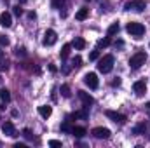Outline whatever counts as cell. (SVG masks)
Instances as JSON below:
<instances>
[{
  "mask_svg": "<svg viewBox=\"0 0 150 148\" xmlns=\"http://www.w3.org/2000/svg\"><path fill=\"white\" fill-rule=\"evenodd\" d=\"M113 68V56L112 54H107V56H103L100 61H98V70L101 72V73H110Z\"/></svg>",
  "mask_w": 150,
  "mask_h": 148,
  "instance_id": "obj_1",
  "label": "cell"
},
{
  "mask_svg": "<svg viewBox=\"0 0 150 148\" xmlns=\"http://www.w3.org/2000/svg\"><path fill=\"white\" fill-rule=\"evenodd\" d=\"M145 61H147V54H145L143 51H140V52H136V54L131 56V59H129V66H131L133 70H138V68H142V66L145 65Z\"/></svg>",
  "mask_w": 150,
  "mask_h": 148,
  "instance_id": "obj_2",
  "label": "cell"
},
{
  "mask_svg": "<svg viewBox=\"0 0 150 148\" xmlns=\"http://www.w3.org/2000/svg\"><path fill=\"white\" fill-rule=\"evenodd\" d=\"M126 30H127V33L131 35V37H142L143 33H145V26L142 25V23H138V21H131V23H127V26H126Z\"/></svg>",
  "mask_w": 150,
  "mask_h": 148,
  "instance_id": "obj_3",
  "label": "cell"
},
{
  "mask_svg": "<svg viewBox=\"0 0 150 148\" xmlns=\"http://www.w3.org/2000/svg\"><path fill=\"white\" fill-rule=\"evenodd\" d=\"M91 134H93L96 140H108L112 132H110L107 127H94V129L91 131Z\"/></svg>",
  "mask_w": 150,
  "mask_h": 148,
  "instance_id": "obj_4",
  "label": "cell"
},
{
  "mask_svg": "<svg viewBox=\"0 0 150 148\" xmlns=\"http://www.w3.org/2000/svg\"><path fill=\"white\" fill-rule=\"evenodd\" d=\"M145 7H147V2L145 0H133V2H129V4H126V9L127 11H136V12H142V11H145Z\"/></svg>",
  "mask_w": 150,
  "mask_h": 148,
  "instance_id": "obj_5",
  "label": "cell"
},
{
  "mask_svg": "<svg viewBox=\"0 0 150 148\" xmlns=\"http://www.w3.org/2000/svg\"><path fill=\"white\" fill-rule=\"evenodd\" d=\"M133 91H134L136 96H143V94L147 92V82H145V80H136V82L133 84Z\"/></svg>",
  "mask_w": 150,
  "mask_h": 148,
  "instance_id": "obj_6",
  "label": "cell"
},
{
  "mask_svg": "<svg viewBox=\"0 0 150 148\" xmlns=\"http://www.w3.org/2000/svg\"><path fill=\"white\" fill-rule=\"evenodd\" d=\"M84 82H86V85L87 87H91V89H96L98 87V75L96 73H86V77H84Z\"/></svg>",
  "mask_w": 150,
  "mask_h": 148,
  "instance_id": "obj_7",
  "label": "cell"
},
{
  "mask_svg": "<svg viewBox=\"0 0 150 148\" xmlns=\"http://www.w3.org/2000/svg\"><path fill=\"white\" fill-rule=\"evenodd\" d=\"M56 40H58V35H56L54 30H47L44 33V45H54Z\"/></svg>",
  "mask_w": 150,
  "mask_h": 148,
  "instance_id": "obj_8",
  "label": "cell"
},
{
  "mask_svg": "<svg viewBox=\"0 0 150 148\" xmlns=\"http://www.w3.org/2000/svg\"><path fill=\"white\" fill-rule=\"evenodd\" d=\"M105 115L108 117V118H112L113 122H117V124H124L127 118H126V115H122V113H117V111H112V110H107L105 111Z\"/></svg>",
  "mask_w": 150,
  "mask_h": 148,
  "instance_id": "obj_9",
  "label": "cell"
},
{
  "mask_svg": "<svg viewBox=\"0 0 150 148\" xmlns=\"http://www.w3.org/2000/svg\"><path fill=\"white\" fill-rule=\"evenodd\" d=\"M2 132H4L5 136H9V138L18 136V134H16V127H14L12 122H5V124H2Z\"/></svg>",
  "mask_w": 150,
  "mask_h": 148,
  "instance_id": "obj_10",
  "label": "cell"
},
{
  "mask_svg": "<svg viewBox=\"0 0 150 148\" xmlns=\"http://www.w3.org/2000/svg\"><path fill=\"white\" fill-rule=\"evenodd\" d=\"M0 25H2L4 28H9V26L12 25V18H11L9 12H2V14H0Z\"/></svg>",
  "mask_w": 150,
  "mask_h": 148,
  "instance_id": "obj_11",
  "label": "cell"
},
{
  "mask_svg": "<svg viewBox=\"0 0 150 148\" xmlns=\"http://www.w3.org/2000/svg\"><path fill=\"white\" fill-rule=\"evenodd\" d=\"M79 98H80V101H82V105H84V106H89V105H93V103H94V99H93L87 92H84V91H79Z\"/></svg>",
  "mask_w": 150,
  "mask_h": 148,
  "instance_id": "obj_12",
  "label": "cell"
},
{
  "mask_svg": "<svg viewBox=\"0 0 150 148\" xmlns=\"http://www.w3.org/2000/svg\"><path fill=\"white\" fill-rule=\"evenodd\" d=\"M86 127H82V125H74V129H72V134H74L75 138H82V136H86Z\"/></svg>",
  "mask_w": 150,
  "mask_h": 148,
  "instance_id": "obj_13",
  "label": "cell"
},
{
  "mask_svg": "<svg viewBox=\"0 0 150 148\" xmlns=\"http://www.w3.org/2000/svg\"><path fill=\"white\" fill-rule=\"evenodd\" d=\"M38 113H40L44 118H47V117H51L52 108H51V106H47V105H42V106H38Z\"/></svg>",
  "mask_w": 150,
  "mask_h": 148,
  "instance_id": "obj_14",
  "label": "cell"
},
{
  "mask_svg": "<svg viewBox=\"0 0 150 148\" xmlns=\"http://www.w3.org/2000/svg\"><path fill=\"white\" fill-rule=\"evenodd\" d=\"M87 16H89V9H86V7H84V9H79L77 14H75V18H77L79 21H84Z\"/></svg>",
  "mask_w": 150,
  "mask_h": 148,
  "instance_id": "obj_15",
  "label": "cell"
},
{
  "mask_svg": "<svg viewBox=\"0 0 150 148\" xmlns=\"http://www.w3.org/2000/svg\"><path fill=\"white\" fill-rule=\"evenodd\" d=\"M70 49H72V44H65V45L61 47V52H59L61 59H67V58H68V54H70Z\"/></svg>",
  "mask_w": 150,
  "mask_h": 148,
  "instance_id": "obj_16",
  "label": "cell"
},
{
  "mask_svg": "<svg viewBox=\"0 0 150 148\" xmlns=\"http://www.w3.org/2000/svg\"><path fill=\"white\" fill-rule=\"evenodd\" d=\"M72 45H74L75 49H79V51H82V49L86 47V40H84V38H80V37H77V38L74 40V42H72Z\"/></svg>",
  "mask_w": 150,
  "mask_h": 148,
  "instance_id": "obj_17",
  "label": "cell"
},
{
  "mask_svg": "<svg viewBox=\"0 0 150 148\" xmlns=\"http://www.w3.org/2000/svg\"><path fill=\"white\" fill-rule=\"evenodd\" d=\"M59 91H61V96H63V98H70V96H72V92H70V85H68V84H63Z\"/></svg>",
  "mask_w": 150,
  "mask_h": 148,
  "instance_id": "obj_18",
  "label": "cell"
},
{
  "mask_svg": "<svg viewBox=\"0 0 150 148\" xmlns=\"http://www.w3.org/2000/svg\"><path fill=\"white\" fill-rule=\"evenodd\" d=\"M0 98H2L4 103H9V101H11V92H9L7 89H2V91H0Z\"/></svg>",
  "mask_w": 150,
  "mask_h": 148,
  "instance_id": "obj_19",
  "label": "cell"
},
{
  "mask_svg": "<svg viewBox=\"0 0 150 148\" xmlns=\"http://www.w3.org/2000/svg\"><path fill=\"white\" fill-rule=\"evenodd\" d=\"M119 28H120V26H119V23H113V25H110V26H108V32H107V33H108V37L115 35V33L119 32Z\"/></svg>",
  "mask_w": 150,
  "mask_h": 148,
  "instance_id": "obj_20",
  "label": "cell"
},
{
  "mask_svg": "<svg viewBox=\"0 0 150 148\" xmlns=\"http://www.w3.org/2000/svg\"><path fill=\"white\" fill-rule=\"evenodd\" d=\"M51 4H52L54 9H63L65 4H67V0H51Z\"/></svg>",
  "mask_w": 150,
  "mask_h": 148,
  "instance_id": "obj_21",
  "label": "cell"
},
{
  "mask_svg": "<svg viewBox=\"0 0 150 148\" xmlns=\"http://www.w3.org/2000/svg\"><path fill=\"white\" fill-rule=\"evenodd\" d=\"M59 129H61V131H63V132H68V134H72V129H74V127H72V125H70V122H63V124H61V127H59Z\"/></svg>",
  "mask_w": 150,
  "mask_h": 148,
  "instance_id": "obj_22",
  "label": "cell"
},
{
  "mask_svg": "<svg viewBox=\"0 0 150 148\" xmlns=\"http://www.w3.org/2000/svg\"><path fill=\"white\" fill-rule=\"evenodd\" d=\"M110 45V37H105L101 40H98V47H108Z\"/></svg>",
  "mask_w": 150,
  "mask_h": 148,
  "instance_id": "obj_23",
  "label": "cell"
},
{
  "mask_svg": "<svg viewBox=\"0 0 150 148\" xmlns=\"http://www.w3.org/2000/svg\"><path fill=\"white\" fill-rule=\"evenodd\" d=\"M72 66H75V68L82 66V58H80V56H75L74 59H72Z\"/></svg>",
  "mask_w": 150,
  "mask_h": 148,
  "instance_id": "obj_24",
  "label": "cell"
},
{
  "mask_svg": "<svg viewBox=\"0 0 150 148\" xmlns=\"http://www.w3.org/2000/svg\"><path fill=\"white\" fill-rule=\"evenodd\" d=\"M98 58H100V51H93V52L89 54V59H91V61H96Z\"/></svg>",
  "mask_w": 150,
  "mask_h": 148,
  "instance_id": "obj_25",
  "label": "cell"
},
{
  "mask_svg": "<svg viewBox=\"0 0 150 148\" xmlns=\"http://www.w3.org/2000/svg\"><path fill=\"white\" fill-rule=\"evenodd\" d=\"M49 147L59 148V147H61V141H58V140H51V141H49Z\"/></svg>",
  "mask_w": 150,
  "mask_h": 148,
  "instance_id": "obj_26",
  "label": "cell"
},
{
  "mask_svg": "<svg viewBox=\"0 0 150 148\" xmlns=\"http://www.w3.org/2000/svg\"><path fill=\"white\" fill-rule=\"evenodd\" d=\"M23 136H25L26 140H32V138H33V134H32L30 129H23Z\"/></svg>",
  "mask_w": 150,
  "mask_h": 148,
  "instance_id": "obj_27",
  "label": "cell"
},
{
  "mask_svg": "<svg viewBox=\"0 0 150 148\" xmlns=\"http://www.w3.org/2000/svg\"><path fill=\"white\" fill-rule=\"evenodd\" d=\"M0 45H5V47L9 45V38L5 37V35H2V37H0Z\"/></svg>",
  "mask_w": 150,
  "mask_h": 148,
  "instance_id": "obj_28",
  "label": "cell"
},
{
  "mask_svg": "<svg viewBox=\"0 0 150 148\" xmlns=\"http://www.w3.org/2000/svg\"><path fill=\"white\" fill-rule=\"evenodd\" d=\"M12 9H14V14H16V16H21V14H23V9H21L19 5H16V7H12Z\"/></svg>",
  "mask_w": 150,
  "mask_h": 148,
  "instance_id": "obj_29",
  "label": "cell"
},
{
  "mask_svg": "<svg viewBox=\"0 0 150 148\" xmlns=\"http://www.w3.org/2000/svg\"><path fill=\"white\" fill-rule=\"evenodd\" d=\"M7 66H9L7 61H5V63H0V70H7Z\"/></svg>",
  "mask_w": 150,
  "mask_h": 148,
  "instance_id": "obj_30",
  "label": "cell"
},
{
  "mask_svg": "<svg viewBox=\"0 0 150 148\" xmlns=\"http://www.w3.org/2000/svg\"><path fill=\"white\" fill-rule=\"evenodd\" d=\"M112 85H120V78H115L112 82Z\"/></svg>",
  "mask_w": 150,
  "mask_h": 148,
  "instance_id": "obj_31",
  "label": "cell"
},
{
  "mask_svg": "<svg viewBox=\"0 0 150 148\" xmlns=\"http://www.w3.org/2000/svg\"><path fill=\"white\" fill-rule=\"evenodd\" d=\"M49 70H51V72H52V73H54V72H56V70H58V68H56V66H54V65H49Z\"/></svg>",
  "mask_w": 150,
  "mask_h": 148,
  "instance_id": "obj_32",
  "label": "cell"
},
{
  "mask_svg": "<svg viewBox=\"0 0 150 148\" xmlns=\"http://www.w3.org/2000/svg\"><path fill=\"white\" fill-rule=\"evenodd\" d=\"M14 147H16V148H25V145H23V143H16Z\"/></svg>",
  "mask_w": 150,
  "mask_h": 148,
  "instance_id": "obj_33",
  "label": "cell"
},
{
  "mask_svg": "<svg viewBox=\"0 0 150 148\" xmlns=\"http://www.w3.org/2000/svg\"><path fill=\"white\" fill-rule=\"evenodd\" d=\"M145 108H147V111H149V115H150V103H147V105H145Z\"/></svg>",
  "mask_w": 150,
  "mask_h": 148,
  "instance_id": "obj_34",
  "label": "cell"
},
{
  "mask_svg": "<svg viewBox=\"0 0 150 148\" xmlns=\"http://www.w3.org/2000/svg\"><path fill=\"white\" fill-rule=\"evenodd\" d=\"M0 58H2V51H0Z\"/></svg>",
  "mask_w": 150,
  "mask_h": 148,
  "instance_id": "obj_35",
  "label": "cell"
},
{
  "mask_svg": "<svg viewBox=\"0 0 150 148\" xmlns=\"http://www.w3.org/2000/svg\"><path fill=\"white\" fill-rule=\"evenodd\" d=\"M21 2H26V0H21Z\"/></svg>",
  "mask_w": 150,
  "mask_h": 148,
  "instance_id": "obj_36",
  "label": "cell"
}]
</instances>
